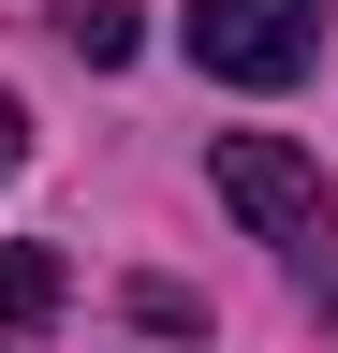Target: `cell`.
Returning a JSON list of instances; mask_svg holds the SVG:
<instances>
[{"label":"cell","mask_w":338,"mask_h":353,"mask_svg":"<svg viewBox=\"0 0 338 353\" xmlns=\"http://www.w3.org/2000/svg\"><path fill=\"white\" fill-rule=\"evenodd\" d=\"M177 44H191V74H221V88H294L324 59V0H191Z\"/></svg>","instance_id":"obj_1"},{"label":"cell","mask_w":338,"mask_h":353,"mask_svg":"<svg viewBox=\"0 0 338 353\" xmlns=\"http://www.w3.org/2000/svg\"><path fill=\"white\" fill-rule=\"evenodd\" d=\"M221 206H235L265 250H309V265H324V236H338L324 162H309V148H279V132H221Z\"/></svg>","instance_id":"obj_2"},{"label":"cell","mask_w":338,"mask_h":353,"mask_svg":"<svg viewBox=\"0 0 338 353\" xmlns=\"http://www.w3.org/2000/svg\"><path fill=\"white\" fill-rule=\"evenodd\" d=\"M59 309V250H0V324H45Z\"/></svg>","instance_id":"obj_3"},{"label":"cell","mask_w":338,"mask_h":353,"mask_svg":"<svg viewBox=\"0 0 338 353\" xmlns=\"http://www.w3.org/2000/svg\"><path fill=\"white\" fill-rule=\"evenodd\" d=\"M59 30H74V59H103V74H118V59H133V0H74V15H59Z\"/></svg>","instance_id":"obj_4"},{"label":"cell","mask_w":338,"mask_h":353,"mask_svg":"<svg viewBox=\"0 0 338 353\" xmlns=\"http://www.w3.org/2000/svg\"><path fill=\"white\" fill-rule=\"evenodd\" d=\"M30 162V118H15V88H0V176H15Z\"/></svg>","instance_id":"obj_5"}]
</instances>
